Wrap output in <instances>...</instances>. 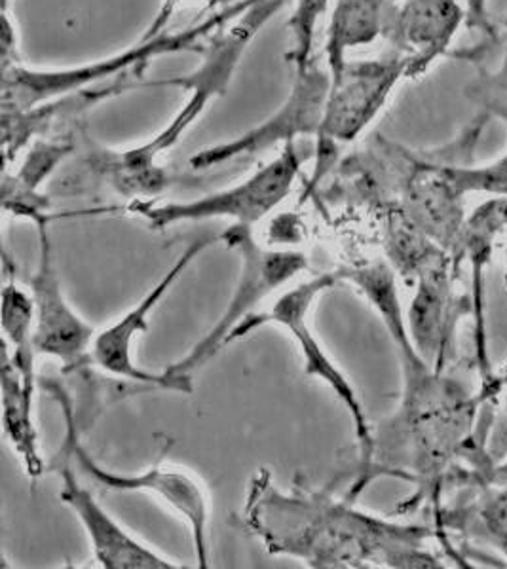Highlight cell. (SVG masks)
I'll return each mask as SVG.
<instances>
[{
    "label": "cell",
    "mask_w": 507,
    "mask_h": 569,
    "mask_svg": "<svg viewBox=\"0 0 507 569\" xmlns=\"http://www.w3.org/2000/svg\"><path fill=\"white\" fill-rule=\"evenodd\" d=\"M219 240V236H208L200 240L192 241L185 251L177 257L173 266L158 283L137 302L131 310L126 311L122 318H118L115 323L109 325L107 329L99 330L93 343H91V361L96 367L107 372V375L133 382L137 386H147V388L166 389V391H179V393H190L192 383L189 378H171L166 372H149V370L137 367L136 357H133V346L137 338L149 332L150 313L157 310V306L168 297V292L173 289V284L182 278V273L189 270V266L202 254L209 246H213Z\"/></svg>",
    "instance_id": "obj_9"
},
{
    "label": "cell",
    "mask_w": 507,
    "mask_h": 569,
    "mask_svg": "<svg viewBox=\"0 0 507 569\" xmlns=\"http://www.w3.org/2000/svg\"><path fill=\"white\" fill-rule=\"evenodd\" d=\"M230 0H213V4H211V10H215V8L225 7V4H228Z\"/></svg>",
    "instance_id": "obj_30"
},
{
    "label": "cell",
    "mask_w": 507,
    "mask_h": 569,
    "mask_svg": "<svg viewBox=\"0 0 507 569\" xmlns=\"http://www.w3.org/2000/svg\"><path fill=\"white\" fill-rule=\"evenodd\" d=\"M463 201L464 196L447 169L436 160L418 162L405 181L401 213L443 251L449 252L455 264L466 222Z\"/></svg>",
    "instance_id": "obj_15"
},
{
    "label": "cell",
    "mask_w": 507,
    "mask_h": 569,
    "mask_svg": "<svg viewBox=\"0 0 507 569\" xmlns=\"http://www.w3.org/2000/svg\"><path fill=\"white\" fill-rule=\"evenodd\" d=\"M143 78L122 77L109 80L103 84L91 86L86 90L72 91L67 96L50 99L37 104L33 109L20 112H2V152H4V169L10 168L16 156L26 149L34 137L44 133L58 120H69L91 107H98L103 101L122 96L126 91L137 90L143 86Z\"/></svg>",
    "instance_id": "obj_17"
},
{
    "label": "cell",
    "mask_w": 507,
    "mask_h": 569,
    "mask_svg": "<svg viewBox=\"0 0 507 569\" xmlns=\"http://www.w3.org/2000/svg\"><path fill=\"white\" fill-rule=\"evenodd\" d=\"M61 492L59 498L71 509L86 536L90 539L93 558L105 569H171L181 568L158 550L137 539L130 530L112 517L111 512L99 503L96 496L80 485L71 467H59Z\"/></svg>",
    "instance_id": "obj_13"
},
{
    "label": "cell",
    "mask_w": 507,
    "mask_h": 569,
    "mask_svg": "<svg viewBox=\"0 0 507 569\" xmlns=\"http://www.w3.org/2000/svg\"><path fill=\"white\" fill-rule=\"evenodd\" d=\"M243 518L272 555L312 568H443L426 547L436 530L358 511L324 493H284L270 472L255 477Z\"/></svg>",
    "instance_id": "obj_1"
},
{
    "label": "cell",
    "mask_w": 507,
    "mask_h": 569,
    "mask_svg": "<svg viewBox=\"0 0 507 569\" xmlns=\"http://www.w3.org/2000/svg\"><path fill=\"white\" fill-rule=\"evenodd\" d=\"M63 412H66L67 437L63 453H67L80 471L96 485L103 486L111 492L147 493L162 501L166 507L181 517L189 526L192 545H195L196 560L200 568L209 566V496L202 480L195 472L181 467L155 466L143 472H118L105 469L91 458L90 452L79 442L74 415L71 402L63 397Z\"/></svg>",
    "instance_id": "obj_7"
},
{
    "label": "cell",
    "mask_w": 507,
    "mask_h": 569,
    "mask_svg": "<svg viewBox=\"0 0 507 569\" xmlns=\"http://www.w3.org/2000/svg\"><path fill=\"white\" fill-rule=\"evenodd\" d=\"M507 227V198H490L483 201L474 213L466 217L456 264L463 260L471 268V302H474V342L475 367L479 372L481 382H487L495 375L490 356H488L487 340V308H485V278L487 266L490 264L495 241L501 230Z\"/></svg>",
    "instance_id": "obj_16"
},
{
    "label": "cell",
    "mask_w": 507,
    "mask_h": 569,
    "mask_svg": "<svg viewBox=\"0 0 507 569\" xmlns=\"http://www.w3.org/2000/svg\"><path fill=\"white\" fill-rule=\"evenodd\" d=\"M34 228L39 233V260L29 279L34 302V346L39 356L58 359L69 372L91 361V343L98 332L67 300L53 262L50 220Z\"/></svg>",
    "instance_id": "obj_11"
},
{
    "label": "cell",
    "mask_w": 507,
    "mask_h": 569,
    "mask_svg": "<svg viewBox=\"0 0 507 569\" xmlns=\"http://www.w3.org/2000/svg\"><path fill=\"white\" fill-rule=\"evenodd\" d=\"M257 0H238L215 8L206 20L182 29L177 33L158 34L155 39L141 40L125 52L112 53L84 66L66 69H31L16 66L2 69V112H20L33 109L50 99L86 90L122 77L143 78L155 59L173 53H200L203 46L222 27L232 23L241 13L254 7Z\"/></svg>",
    "instance_id": "obj_3"
},
{
    "label": "cell",
    "mask_w": 507,
    "mask_h": 569,
    "mask_svg": "<svg viewBox=\"0 0 507 569\" xmlns=\"http://www.w3.org/2000/svg\"><path fill=\"white\" fill-rule=\"evenodd\" d=\"M287 4L289 0H257L240 18L222 27L206 42L202 52L198 53L200 63L189 74L143 82L141 88H176L187 99L168 126L149 141L133 149L103 150L99 154V168L120 194L137 200V196L152 198L162 192L168 176L158 166V158L179 144L185 133L203 117L211 101L227 93L255 37Z\"/></svg>",
    "instance_id": "obj_2"
},
{
    "label": "cell",
    "mask_w": 507,
    "mask_h": 569,
    "mask_svg": "<svg viewBox=\"0 0 507 569\" xmlns=\"http://www.w3.org/2000/svg\"><path fill=\"white\" fill-rule=\"evenodd\" d=\"M331 84L329 69H324L314 61L306 71L295 74L294 86L286 101L265 122L236 139L196 152L190 158V166L200 171L219 168L222 163L238 158L286 147L289 142L299 141L300 137L318 136Z\"/></svg>",
    "instance_id": "obj_8"
},
{
    "label": "cell",
    "mask_w": 507,
    "mask_h": 569,
    "mask_svg": "<svg viewBox=\"0 0 507 569\" xmlns=\"http://www.w3.org/2000/svg\"><path fill=\"white\" fill-rule=\"evenodd\" d=\"M493 482H507V452L493 469Z\"/></svg>",
    "instance_id": "obj_29"
},
{
    "label": "cell",
    "mask_w": 507,
    "mask_h": 569,
    "mask_svg": "<svg viewBox=\"0 0 507 569\" xmlns=\"http://www.w3.org/2000/svg\"><path fill=\"white\" fill-rule=\"evenodd\" d=\"M504 58L500 66L488 69L483 59L469 58L477 61V72L471 82L466 86V98L481 109L488 118H498L507 123V20L504 21Z\"/></svg>",
    "instance_id": "obj_23"
},
{
    "label": "cell",
    "mask_w": 507,
    "mask_h": 569,
    "mask_svg": "<svg viewBox=\"0 0 507 569\" xmlns=\"http://www.w3.org/2000/svg\"><path fill=\"white\" fill-rule=\"evenodd\" d=\"M468 503L437 515V537L456 530L495 549L507 566V482H469Z\"/></svg>",
    "instance_id": "obj_18"
},
{
    "label": "cell",
    "mask_w": 507,
    "mask_h": 569,
    "mask_svg": "<svg viewBox=\"0 0 507 569\" xmlns=\"http://www.w3.org/2000/svg\"><path fill=\"white\" fill-rule=\"evenodd\" d=\"M0 393L4 437L12 445L13 452L18 453L27 477L31 480L40 479L44 475L46 463L34 427V389L23 382V376L13 367L4 348L0 365Z\"/></svg>",
    "instance_id": "obj_19"
},
{
    "label": "cell",
    "mask_w": 507,
    "mask_h": 569,
    "mask_svg": "<svg viewBox=\"0 0 507 569\" xmlns=\"http://www.w3.org/2000/svg\"><path fill=\"white\" fill-rule=\"evenodd\" d=\"M396 0H337L327 29L326 58L331 78L340 77L348 50L371 44L384 34Z\"/></svg>",
    "instance_id": "obj_20"
},
{
    "label": "cell",
    "mask_w": 507,
    "mask_h": 569,
    "mask_svg": "<svg viewBox=\"0 0 507 569\" xmlns=\"http://www.w3.org/2000/svg\"><path fill=\"white\" fill-rule=\"evenodd\" d=\"M2 10H10V0H2Z\"/></svg>",
    "instance_id": "obj_31"
},
{
    "label": "cell",
    "mask_w": 507,
    "mask_h": 569,
    "mask_svg": "<svg viewBox=\"0 0 507 569\" xmlns=\"http://www.w3.org/2000/svg\"><path fill=\"white\" fill-rule=\"evenodd\" d=\"M2 348L13 367L23 376V382L37 391V370L34 359L39 356L34 346V302L31 292L16 283L13 273H8V281L2 287Z\"/></svg>",
    "instance_id": "obj_21"
},
{
    "label": "cell",
    "mask_w": 507,
    "mask_h": 569,
    "mask_svg": "<svg viewBox=\"0 0 507 569\" xmlns=\"http://www.w3.org/2000/svg\"><path fill=\"white\" fill-rule=\"evenodd\" d=\"M200 2H206L209 8L213 4V0H162L160 10L155 16L152 23L147 27V31H145L141 40L155 39L158 34L166 33V27L169 26V21L176 18L181 8L195 7V4H200Z\"/></svg>",
    "instance_id": "obj_27"
},
{
    "label": "cell",
    "mask_w": 507,
    "mask_h": 569,
    "mask_svg": "<svg viewBox=\"0 0 507 569\" xmlns=\"http://www.w3.org/2000/svg\"><path fill=\"white\" fill-rule=\"evenodd\" d=\"M464 4H466V26L469 31H479L490 42H496L500 31L496 29L488 16V0H464Z\"/></svg>",
    "instance_id": "obj_28"
},
{
    "label": "cell",
    "mask_w": 507,
    "mask_h": 569,
    "mask_svg": "<svg viewBox=\"0 0 507 569\" xmlns=\"http://www.w3.org/2000/svg\"><path fill=\"white\" fill-rule=\"evenodd\" d=\"M409 78V58L394 52L369 61H350L335 78L319 128V144L356 141L388 103L391 91Z\"/></svg>",
    "instance_id": "obj_10"
},
{
    "label": "cell",
    "mask_w": 507,
    "mask_h": 569,
    "mask_svg": "<svg viewBox=\"0 0 507 569\" xmlns=\"http://www.w3.org/2000/svg\"><path fill=\"white\" fill-rule=\"evenodd\" d=\"M219 240L238 252L241 259V272L236 283L232 298L222 311L219 321L211 327L208 335L190 348L187 356L166 367V375L171 378H192V372L208 365L221 348L228 343V338L240 327L255 308L284 284L294 281L300 272L308 268L305 252L289 249H265L255 241L254 228L232 224L219 236Z\"/></svg>",
    "instance_id": "obj_5"
},
{
    "label": "cell",
    "mask_w": 507,
    "mask_h": 569,
    "mask_svg": "<svg viewBox=\"0 0 507 569\" xmlns=\"http://www.w3.org/2000/svg\"><path fill=\"white\" fill-rule=\"evenodd\" d=\"M456 272L455 260L447 259L420 273L405 318L415 350L439 372L455 353L458 323L474 319L471 295H456Z\"/></svg>",
    "instance_id": "obj_12"
},
{
    "label": "cell",
    "mask_w": 507,
    "mask_h": 569,
    "mask_svg": "<svg viewBox=\"0 0 507 569\" xmlns=\"http://www.w3.org/2000/svg\"><path fill=\"white\" fill-rule=\"evenodd\" d=\"M338 283H342L338 273L331 272L321 273L308 281L295 284L274 302L270 310L249 316L230 335L228 343L241 340L267 325H276V327L286 329L294 338L295 343L299 346L305 375L314 376V378H318L319 382L326 383L327 388L337 395L342 407L348 410L351 423H354V433L358 440L359 458L364 463V471L371 472L372 458H375V433H372L369 418L365 415L364 402L359 399V393L350 382V378L340 370L337 362L332 361V357L327 353L326 348L321 346L314 332L312 323H310L314 302Z\"/></svg>",
    "instance_id": "obj_4"
},
{
    "label": "cell",
    "mask_w": 507,
    "mask_h": 569,
    "mask_svg": "<svg viewBox=\"0 0 507 569\" xmlns=\"http://www.w3.org/2000/svg\"><path fill=\"white\" fill-rule=\"evenodd\" d=\"M481 399V416L477 426V437L485 447L493 466L507 452V369L495 372L487 382H481L477 391Z\"/></svg>",
    "instance_id": "obj_22"
},
{
    "label": "cell",
    "mask_w": 507,
    "mask_h": 569,
    "mask_svg": "<svg viewBox=\"0 0 507 569\" xmlns=\"http://www.w3.org/2000/svg\"><path fill=\"white\" fill-rule=\"evenodd\" d=\"M331 0H295V10L289 20V31L294 34V50L287 61L294 66L295 74L314 63V42L321 16L327 12Z\"/></svg>",
    "instance_id": "obj_24"
},
{
    "label": "cell",
    "mask_w": 507,
    "mask_h": 569,
    "mask_svg": "<svg viewBox=\"0 0 507 569\" xmlns=\"http://www.w3.org/2000/svg\"><path fill=\"white\" fill-rule=\"evenodd\" d=\"M443 166L460 194L475 192L490 198H507V152L487 166Z\"/></svg>",
    "instance_id": "obj_25"
},
{
    "label": "cell",
    "mask_w": 507,
    "mask_h": 569,
    "mask_svg": "<svg viewBox=\"0 0 507 569\" xmlns=\"http://www.w3.org/2000/svg\"><path fill=\"white\" fill-rule=\"evenodd\" d=\"M74 152V144L67 141H37L29 149L20 169L13 177L26 187L40 190L53 171Z\"/></svg>",
    "instance_id": "obj_26"
},
{
    "label": "cell",
    "mask_w": 507,
    "mask_h": 569,
    "mask_svg": "<svg viewBox=\"0 0 507 569\" xmlns=\"http://www.w3.org/2000/svg\"><path fill=\"white\" fill-rule=\"evenodd\" d=\"M302 154L297 142L281 147L272 162L235 187L217 190L192 201L137 200L130 203V213L143 219L152 230H166L181 222H200L209 219L235 220V224L254 228L267 219L274 209L294 190L302 169Z\"/></svg>",
    "instance_id": "obj_6"
},
{
    "label": "cell",
    "mask_w": 507,
    "mask_h": 569,
    "mask_svg": "<svg viewBox=\"0 0 507 569\" xmlns=\"http://www.w3.org/2000/svg\"><path fill=\"white\" fill-rule=\"evenodd\" d=\"M466 21L458 0H401L391 10L384 37L409 58V78L420 77L441 56Z\"/></svg>",
    "instance_id": "obj_14"
}]
</instances>
